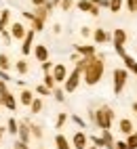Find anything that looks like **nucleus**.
<instances>
[{"label":"nucleus","instance_id":"obj_17","mask_svg":"<svg viewBox=\"0 0 137 149\" xmlns=\"http://www.w3.org/2000/svg\"><path fill=\"white\" fill-rule=\"evenodd\" d=\"M76 53L80 57H91V55H95V46L93 44H76Z\"/></svg>","mask_w":137,"mask_h":149},{"label":"nucleus","instance_id":"obj_50","mask_svg":"<svg viewBox=\"0 0 137 149\" xmlns=\"http://www.w3.org/2000/svg\"><path fill=\"white\" fill-rule=\"evenodd\" d=\"M131 109H133V111H135V113H137V101H135V103H133V105H131Z\"/></svg>","mask_w":137,"mask_h":149},{"label":"nucleus","instance_id":"obj_27","mask_svg":"<svg viewBox=\"0 0 137 149\" xmlns=\"http://www.w3.org/2000/svg\"><path fill=\"white\" fill-rule=\"evenodd\" d=\"M17 128H19V122L15 120V118H8V122H6V130L11 132V134H17Z\"/></svg>","mask_w":137,"mask_h":149},{"label":"nucleus","instance_id":"obj_9","mask_svg":"<svg viewBox=\"0 0 137 149\" xmlns=\"http://www.w3.org/2000/svg\"><path fill=\"white\" fill-rule=\"evenodd\" d=\"M0 105H4L8 111H15V109H17V99L13 97L11 91L4 93V95H0Z\"/></svg>","mask_w":137,"mask_h":149},{"label":"nucleus","instance_id":"obj_15","mask_svg":"<svg viewBox=\"0 0 137 149\" xmlns=\"http://www.w3.org/2000/svg\"><path fill=\"white\" fill-rule=\"evenodd\" d=\"M32 51H34V57H36L40 63H42V61H48V48H46V44H36Z\"/></svg>","mask_w":137,"mask_h":149},{"label":"nucleus","instance_id":"obj_25","mask_svg":"<svg viewBox=\"0 0 137 149\" xmlns=\"http://www.w3.org/2000/svg\"><path fill=\"white\" fill-rule=\"evenodd\" d=\"M15 69H17V74L25 76L27 72H30V65H27V61H23V59H21V61H17V63H15Z\"/></svg>","mask_w":137,"mask_h":149},{"label":"nucleus","instance_id":"obj_5","mask_svg":"<svg viewBox=\"0 0 137 149\" xmlns=\"http://www.w3.org/2000/svg\"><path fill=\"white\" fill-rule=\"evenodd\" d=\"M34 36H36V32H34V29H27V32H25V36H23V44H21V55L23 57H27V55H30L32 53V48H34Z\"/></svg>","mask_w":137,"mask_h":149},{"label":"nucleus","instance_id":"obj_53","mask_svg":"<svg viewBox=\"0 0 137 149\" xmlns=\"http://www.w3.org/2000/svg\"><path fill=\"white\" fill-rule=\"evenodd\" d=\"M0 82H2V80H0Z\"/></svg>","mask_w":137,"mask_h":149},{"label":"nucleus","instance_id":"obj_18","mask_svg":"<svg viewBox=\"0 0 137 149\" xmlns=\"http://www.w3.org/2000/svg\"><path fill=\"white\" fill-rule=\"evenodd\" d=\"M8 25H11V11L4 8V11H0V32H4Z\"/></svg>","mask_w":137,"mask_h":149},{"label":"nucleus","instance_id":"obj_41","mask_svg":"<svg viewBox=\"0 0 137 149\" xmlns=\"http://www.w3.org/2000/svg\"><path fill=\"white\" fill-rule=\"evenodd\" d=\"M40 65H42V72H44V74H46V72H51V69H53V63H51V61H42Z\"/></svg>","mask_w":137,"mask_h":149},{"label":"nucleus","instance_id":"obj_52","mask_svg":"<svg viewBox=\"0 0 137 149\" xmlns=\"http://www.w3.org/2000/svg\"><path fill=\"white\" fill-rule=\"evenodd\" d=\"M0 141H2V128H0Z\"/></svg>","mask_w":137,"mask_h":149},{"label":"nucleus","instance_id":"obj_37","mask_svg":"<svg viewBox=\"0 0 137 149\" xmlns=\"http://www.w3.org/2000/svg\"><path fill=\"white\" fill-rule=\"evenodd\" d=\"M72 122H74L76 126H80V128H84V120H82L80 116H72Z\"/></svg>","mask_w":137,"mask_h":149},{"label":"nucleus","instance_id":"obj_44","mask_svg":"<svg viewBox=\"0 0 137 149\" xmlns=\"http://www.w3.org/2000/svg\"><path fill=\"white\" fill-rule=\"evenodd\" d=\"M93 32H91V27H80V36H84V38H89Z\"/></svg>","mask_w":137,"mask_h":149},{"label":"nucleus","instance_id":"obj_7","mask_svg":"<svg viewBox=\"0 0 137 149\" xmlns=\"http://www.w3.org/2000/svg\"><path fill=\"white\" fill-rule=\"evenodd\" d=\"M86 147H89V136H86L82 130L74 132V136H72V149H86Z\"/></svg>","mask_w":137,"mask_h":149},{"label":"nucleus","instance_id":"obj_19","mask_svg":"<svg viewBox=\"0 0 137 149\" xmlns=\"http://www.w3.org/2000/svg\"><path fill=\"white\" fill-rule=\"evenodd\" d=\"M55 147L57 149H72V143L63 134H55Z\"/></svg>","mask_w":137,"mask_h":149},{"label":"nucleus","instance_id":"obj_10","mask_svg":"<svg viewBox=\"0 0 137 149\" xmlns=\"http://www.w3.org/2000/svg\"><path fill=\"white\" fill-rule=\"evenodd\" d=\"M23 17L32 23V29H34V32H42V29H44V19H38L34 13H27V11H23Z\"/></svg>","mask_w":137,"mask_h":149},{"label":"nucleus","instance_id":"obj_16","mask_svg":"<svg viewBox=\"0 0 137 149\" xmlns=\"http://www.w3.org/2000/svg\"><path fill=\"white\" fill-rule=\"evenodd\" d=\"M34 101V93L27 91V88H23L21 93H19V103H21L23 107H30V103Z\"/></svg>","mask_w":137,"mask_h":149},{"label":"nucleus","instance_id":"obj_11","mask_svg":"<svg viewBox=\"0 0 137 149\" xmlns=\"http://www.w3.org/2000/svg\"><path fill=\"white\" fill-rule=\"evenodd\" d=\"M118 130H120V134L129 136V134L135 130V124H133V120H131V118H120V120H118Z\"/></svg>","mask_w":137,"mask_h":149},{"label":"nucleus","instance_id":"obj_51","mask_svg":"<svg viewBox=\"0 0 137 149\" xmlns=\"http://www.w3.org/2000/svg\"><path fill=\"white\" fill-rule=\"evenodd\" d=\"M86 149H99V147H97V145H91V147H86Z\"/></svg>","mask_w":137,"mask_h":149},{"label":"nucleus","instance_id":"obj_36","mask_svg":"<svg viewBox=\"0 0 137 149\" xmlns=\"http://www.w3.org/2000/svg\"><path fill=\"white\" fill-rule=\"evenodd\" d=\"M0 36H2V40H4V44H6V46L13 42V38H11V34H8L6 29H4V32H0Z\"/></svg>","mask_w":137,"mask_h":149},{"label":"nucleus","instance_id":"obj_28","mask_svg":"<svg viewBox=\"0 0 137 149\" xmlns=\"http://www.w3.org/2000/svg\"><path fill=\"white\" fill-rule=\"evenodd\" d=\"M42 84H44L46 88H51V91L57 86V82H55V78L51 76V72H46V74H44V82H42Z\"/></svg>","mask_w":137,"mask_h":149},{"label":"nucleus","instance_id":"obj_13","mask_svg":"<svg viewBox=\"0 0 137 149\" xmlns=\"http://www.w3.org/2000/svg\"><path fill=\"white\" fill-rule=\"evenodd\" d=\"M93 40H95V44H105V42H110L112 38H110V34H107L103 27H97L93 32Z\"/></svg>","mask_w":137,"mask_h":149},{"label":"nucleus","instance_id":"obj_38","mask_svg":"<svg viewBox=\"0 0 137 149\" xmlns=\"http://www.w3.org/2000/svg\"><path fill=\"white\" fill-rule=\"evenodd\" d=\"M13 149H30V147H27V143H23V141H15Z\"/></svg>","mask_w":137,"mask_h":149},{"label":"nucleus","instance_id":"obj_1","mask_svg":"<svg viewBox=\"0 0 137 149\" xmlns=\"http://www.w3.org/2000/svg\"><path fill=\"white\" fill-rule=\"evenodd\" d=\"M103 72H105V61H103V57L99 55H91V57H86V65L82 69V80L86 86H95V84H99L101 82V78H103Z\"/></svg>","mask_w":137,"mask_h":149},{"label":"nucleus","instance_id":"obj_30","mask_svg":"<svg viewBox=\"0 0 137 149\" xmlns=\"http://www.w3.org/2000/svg\"><path fill=\"white\" fill-rule=\"evenodd\" d=\"M30 134L34 139H42V128L38 126V124H30Z\"/></svg>","mask_w":137,"mask_h":149},{"label":"nucleus","instance_id":"obj_40","mask_svg":"<svg viewBox=\"0 0 137 149\" xmlns=\"http://www.w3.org/2000/svg\"><path fill=\"white\" fill-rule=\"evenodd\" d=\"M114 51L118 53V57H122V55L126 53V51H124V44H114Z\"/></svg>","mask_w":137,"mask_h":149},{"label":"nucleus","instance_id":"obj_22","mask_svg":"<svg viewBox=\"0 0 137 149\" xmlns=\"http://www.w3.org/2000/svg\"><path fill=\"white\" fill-rule=\"evenodd\" d=\"M42 107H44V103H42V99H38V97H34V101L30 103V111H32V113H40V111H42Z\"/></svg>","mask_w":137,"mask_h":149},{"label":"nucleus","instance_id":"obj_33","mask_svg":"<svg viewBox=\"0 0 137 149\" xmlns=\"http://www.w3.org/2000/svg\"><path fill=\"white\" fill-rule=\"evenodd\" d=\"M124 6L129 13H137V0H124Z\"/></svg>","mask_w":137,"mask_h":149},{"label":"nucleus","instance_id":"obj_42","mask_svg":"<svg viewBox=\"0 0 137 149\" xmlns=\"http://www.w3.org/2000/svg\"><path fill=\"white\" fill-rule=\"evenodd\" d=\"M0 80H2V82H11V76H8V72L0 69Z\"/></svg>","mask_w":137,"mask_h":149},{"label":"nucleus","instance_id":"obj_3","mask_svg":"<svg viewBox=\"0 0 137 149\" xmlns=\"http://www.w3.org/2000/svg\"><path fill=\"white\" fill-rule=\"evenodd\" d=\"M126 80H129V69L124 67H116L112 72V86H114V95H120L126 86Z\"/></svg>","mask_w":137,"mask_h":149},{"label":"nucleus","instance_id":"obj_6","mask_svg":"<svg viewBox=\"0 0 137 149\" xmlns=\"http://www.w3.org/2000/svg\"><path fill=\"white\" fill-rule=\"evenodd\" d=\"M51 76L55 78L57 84H63V80L67 78V67H65L63 63H55L53 69H51Z\"/></svg>","mask_w":137,"mask_h":149},{"label":"nucleus","instance_id":"obj_46","mask_svg":"<svg viewBox=\"0 0 137 149\" xmlns=\"http://www.w3.org/2000/svg\"><path fill=\"white\" fill-rule=\"evenodd\" d=\"M112 149H126V143H124V141H116Z\"/></svg>","mask_w":137,"mask_h":149},{"label":"nucleus","instance_id":"obj_20","mask_svg":"<svg viewBox=\"0 0 137 149\" xmlns=\"http://www.w3.org/2000/svg\"><path fill=\"white\" fill-rule=\"evenodd\" d=\"M101 139H103V147H105V149H112L114 143H116V139L112 136L110 130H101Z\"/></svg>","mask_w":137,"mask_h":149},{"label":"nucleus","instance_id":"obj_2","mask_svg":"<svg viewBox=\"0 0 137 149\" xmlns=\"http://www.w3.org/2000/svg\"><path fill=\"white\" fill-rule=\"evenodd\" d=\"M93 122H95V126H99L101 130H110L112 122H114V109L107 107V105L99 107L95 111V116H93Z\"/></svg>","mask_w":137,"mask_h":149},{"label":"nucleus","instance_id":"obj_26","mask_svg":"<svg viewBox=\"0 0 137 149\" xmlns=\"http://www.w3.org/2000/svg\"><path fill=\"white\" fill-rule=\"evenodd\" d=\"M76 6H78V11L89 13V11H91V6H93V2H91V0H78V2H76Z\"/></svg>","mask_w":137,"mask_h":149},{"label":"nucleus","instance_id":"obj_12","mask_svg":"<svg viewBox=\"0 0 137 149\" xmlns=\"http://www.w3.org/2000/svg\"><path fill=\"white\" fill-rule=\"evenodd\" d=\"M17 134H19V141H23V143H30V124L27 122H19V128H17Z\"/></svg>","mask_w":137,"mask_h":149},{"label":"nucleus","instance_id":"obj_34","mask_svg":"<svg viewBox=\"0 0 137 149\" xmlns=\"http://www.w3.org/2000/svg\"><path fill=\"white\" fill-rule=\"evenodd\" d=\"M36 95H40V97H46V95H51V88H46L44 84H38V86H36Z\"/></svg>","mask_w":137,"mask_h":149},{"label":"nucleus","instance_id":"obj_48","mask_svg":"<svg viewBox=\"0 0 137 149\" xmlns=\"http://www.w3.org/2000/svg\"><path fill=\"white\" fill-rule=\"evenodd\" d=\"M32 4L34 6H40V4H44V0H32Z\"/></svg>","mask_w":137,"mask_h":149},{"label":"nucleus","instance_id":"obj_29","mask_svg":"<svg viewBox=\"0 0 137 149\" xmlns=\"http://www.w3.org/2000/svg\"><path fill=\"white\" fill-rule=\"evenodd\" d=\"M120 59H122V63H124V69H131V67L135 65V59H133V57H131L129 53H124V55H122Z\"/></svg>","mask_w":137,"mask_h":149},{"label":"nucleus","instance_id":"obj_24","mask_svg":"<svg viewBox=\"0 0 137 149\" xmlns=\"http://www.w3.org/2000/svg\"><path fill=\"white\" fill-rule=\"evenodd\" d=\"M126 149H137V130H133L129 136H126Z\"/></svg>","mask_w":137,"mask_h":149},{"label":"nucleus","instance_id":"obj_14","mask_svg":"<svg viewBox=\"0 0 137 149\" xmlns=\"http://www.w3.org/2000/svg\"><path fill=\"white\" fill-rule=\"evenodd\" d=\"M110 38H112V42H114V44H126V40H129V34H126L122 27H116V29H114V34H112Z\"/></svg>","mask_w":137,"mask_h":149},{"label":"nucleus","instance_id":"obj_47","mask_svg":"<svg viewBox=\"0 0 137 149\" xmlns=\"http://www.w3.org/2000/svg\"><path fill=\"white\" fill-rule=\"evenodd\" d=\"M53 32H55V34H61V25L55 23V25H53Z\"/></svg>","mask_w":137,"mask_h":149},{"label":"nucleus","instance_id":"obj_43","mask_svg":"<svg viewBox=\"0 0 137 149\" xmlns=\"http://www.w3.org/2000/svg\"><path fill=\"white\" fill-rule=\"evenodd\" d=\"M93 4H97L99 8H107V0H91Z\"/></svg>","mask_w":137,"mask_h":149},{"label":"nucleus","instance_id":"obj_32","mask_svg":"<svg viewBox=\"0 0 137 149\" xmlns=\"http://www.w3.org/2000/svg\"><path fill=\"white\" fill-rule=\"evenodd\" d=\"M67 122V113L61 111L59 116H57V120H55V128H63V124Z\"/></svg>","mask_w":137,"mask_h":149},{"label":"nucleus","instance_id":"obj_45","mask_svg":"<svg viewBox=\"0 0 137 149\" xmlns=\"http://www.w3.org/2000/svg\"><path fill=\"white\" fill-rule=\"evenodd\" d=\"M89 15H93V17H99V6H97V4H93V6H91V11H89Z\"/></svg>","mask_w":137,"mask_h":149},{"label":"nucleus","instance_id":"obj_23","mask_svg":"<svg viewBox=\"0 0 137 149\" xmlns=\"http://www.w3.org/2000/svg\"><path fill=\"white\" fill-rule=\"evenodd\" d=\"M11 65H13V61L8 59V55L0 53V69H4V72H8V69H11Z\"/></svg>","mask_w":137,"mask_h":149},{"label":"nucleus","instance_id":"obj_4","mask_svg":"<svg viewBox=\"0 0 137 149\" xmlns=\"http://www.w3.org/2000/svg\"><path fill=\"white\" fill-rule=\"evenodd\" d=\"M80 76H82V72L78 67H74V72L67 74V78L63 80V93H74L78 84H80Z\"/></svg>","mask_w":137,"mask_h":149},{"label":"nucleus","instance_id":"obj_39","mask_svg":"<svg viewBox=\"0 0 137 149\" xmlns=\"http://www.w3.org/2000/svg\"><path fill=\"white\" fill-rule=\"evenodd\" d=\"M91 141L99 147V149H103V139H101V136H91Z\"/></svg>","mask_w":137,"mask_h":149},{"label":"nucleus","instance_id":"obj_31","mask_svg":"<svg viewBox=\"0 0 137 149\" xmlns=\"http://www.w3.org/2000/svg\"><path fill=\"white\" fill-rule=\"evenodd\" d=\"M51 95H53V97H55V99H57V101H59V103H63V101H65V95H63V88H57V86H55V88H53V91H51Z\"/></svg>","mask_w":137,"mask_h":149},{"label":"nucleus","instance_id":"obj_21","mask_svg":"<svg viewBox=\"0 0 137 149\" xmlns=\"http://www.w3.org/2000/svg\"><path fill=\"white\" fill-rule=\"evenodd\" d=\"M122 6H124V0H107V8L112 13H120Z\"/></svg>","mask_w":137,"mask_h":149},{"label":"nucleus","instance_id":"obj_35","mask_svg":"<svg viewBox=\"0 0 137 149\" xmlns=\"http://www.w3.org/2000/svg\"><path fill=\"white\" fill-rule=\"evenodd\" d=\"M59 6H61V11H70V8L74 6V2H72V0H61Z\"/></svg>","mask_w":137,"mask_h":149},{"label":"nucleus","instance_id":"obj_8","mask_svg":"<svg viewBox=\"0 0 137 149\" xmlns=\"http://www.w3.org/2000/svg\"><path fill=\"white\" fill-rule=\"evenodd\" d=\"M8 29H11L8 34H11V38H13V40H23V36H25V32H27V29H25V25H23L21 21H15V23H11V25H8Z\"/></svg>","mask_w":137,"mask_h":149},{"label":"nucleus","instance_id":"obj_49","mask_svg":"<svg viewBox=\"0 0 137 149\" xmlns=\"http://www.w3.org/2000/svg\"><path fill=\"white\" fill-rule=\"evenodd\" d=\"M131 72H133V74H135V76H137V61H135V65H133V67H131Z\"/></svg>","mask_w":137,"mask_h":149}]
</instances>
